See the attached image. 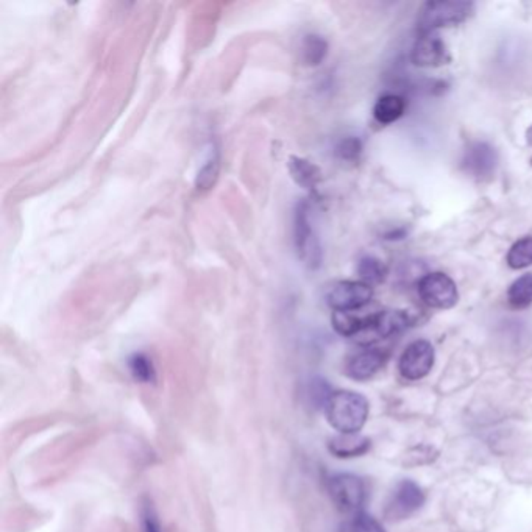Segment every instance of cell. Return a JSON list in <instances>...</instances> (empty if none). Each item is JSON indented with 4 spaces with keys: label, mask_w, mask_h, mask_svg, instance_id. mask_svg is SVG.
Returning a JSON list of instances; mask_svg holds the SVG:
<instances>
[{
    "label": "cell",
    "mask_w": 532,
    "mask_h": 532,
    "mask_svg": "<svg viewBox=\"0 0 532 532\" xmlns=\"http://www.w3.org/2000/svg\"><path fill=\"white\" fill-rule=\"evenodd\" d=\"M361 153H363V142H361L359 138H355V136L345 138L336 147V155L342 161H350V163L357 161L359 157H361Z\"/></svg>",
    "instance_id": "7402d4cb"
},
{
    "label": "cell",
    "mask_w": 532,
    "mask_h": 532,
    "mask_svg": "<svg viewBox=\"0 0 532 532\" xmlns=\"http://www.w3.org/2000/svg\"><path fill=\"white\" fill-rule=\"evenodd\" d=\"M475 5L460 0H435L425 4L418 16V33H437L439 29L454 27L472 16Z\"/></svg>",
    "instance_id": "7a4b0ae2"
},
{
    "label": "cell",
    "mask_w": 532,
    "mask_h": 532,
    "mask_svg": "<svg viewBox=\"0 0 532 532\" xmlns=\"http://www.w3.org/2000/svg\"><path fill=\"white\" fill-rule=\"evenodd\" d=\"M405 109L406 102L403 97L397 96V94H386V96L380 97L378 102L375 103L373 116L380 124L387 125V124L399 121V117L405 115Z\"/></svg>",
    "instance_id": "9a60e30c"
},
{
    "label": "cell",
    "mask_w": 532,
    "mask_h": 532,
    "mask_svg": "<svg viewBox=\"0 0 532 532\" xmlns=\"http://www.w3.org/2000/svg\"><path fill=\"white\" fill-rule=\"evenodd\" d=\"M508 302L512 308L525 309L532 303V273L515 279L508 290Z\"/></svg>",
    "instance_id": "2e32d148"
},
{
    "label": "cell",
    "mask_w": 532,
    "mask_h": 532,
    "mask_svg": "<svg viewBox=\"0 0 532 532\" xmlns=\"http://www.w3.org/2000/svg\"><path fill=\"white\" fill-rule=\"evenodd\" d=\"M509 267L515 270L525 269L532 264V236L523 237L519 242H515L508 253Z\"/></svg>",
    "instance_id": "ffe728a7"
},
{
    "label": "cell",
    "mask_w": 532,
    "mask_h": 532,
    "mask_svg": "<svg viewBox=\"0 0 532 532\" xmlns=\"http://www.w3.org/2000/svg\"><path fill=\"white\" fill-rule=\"evenodd\" d=\"M128 369H130V373L133 375L136 382L149 384V382L157 380V372H155L153 363H151L150 357L144 355V353L132 355L128 359Z\"/></svg>",
    "instance_id": "d6986e66"
},
{
    "label": "cell",
    "mask_w": 532,
    "mask_h": 532,
    "mask_svg": "<svg viewBox=\"0 0 532 532\" xmlns=\"http://www.w3.org/2000/svg\"><path fill=\"white\" fill-rule=\"evenodd\" d=\"M328 492L334 506L344 514L363 512L365 502V485L363 479L350 473H339L328 479Z\"/></svg>",
    "instance_id": "277c9868"
},
{
    "label": "cell",
    "mask_w": 532,
    "mask_h": 532,
    "mask_svg": "<svg viewBox=\"0 0 532 532\" xmlns=\"http://www.w3.org/2000/svg\"><path fill=\"white\" fill-rule=\"evenodd\" d=\"M425 504L424 490L411 479L399 481L387 502L386 514L390 520H403Z\"/></svg>",
    "instance_id": "9c48e42d"
},
{
    "label": "cell",
    "mask_w": 532,
    "mask_h": 532,
    "mask_svg": "<svg viewBox=\"0 0 532 532\" xmlns=\"http://www.w3.org/2000/svg\"><path fill=\"white\" fill-rule=\"evenodd\" d=\"M498 155L487 142L476 141L467 147L462 158V169L478 180H487L495 174Z\"/></svg>",
    "instance_id": "30bf717a"
},
{
    "label": "cell",
    "mask_w": 532,
    "mask_h": 532,
    "mask_svg": "<svg viewBox=\"0 0 532 532\" xmlns=\"http://www.w3.org/2000/svg\"><path fill=\"white\" fill-rule=\"evenodd\" d=\"M350 532H386L382 523L373 519L372 515L365 514V512H359V514L353 517L350 523Z\"/></svg>",
    "instance_id": "603a6c76"
},
{
    "label": "cell",
    "mask_w": 532,
    "mask_h": 532,
    "mask_svg": "<svg viewBox=\"0 0 532 532\" xmlns=\"http://www.w3.org/2000/svg\"><path fill=\"white\" fill-rule=\"evenodd\" d=\"M373 289L363 281H338L327 292V302L334 311H357L369 305Z\"/></svg>",
    "instance_id": "ba28073f"
},
{
    "label": "cell",
    "mask_w": 532,
    "mask_h": 532,
    "mask_svg": "<svg viewBox=\"0 0 532 532\" xmlns=\"http://www.w3.org/2000/svg\"><path fill=\"white\" fill-rule=\"evenodd\" d=\"M527 140L528 145H529V147H532V125L531 127H529V130H528Z\"/></svg>",
    "instance_id": "d4e9b609"
},
{
    "label": "cell",
    "mask_w": 532,
    "mask_h": 532,
    "mask_svg": "<svg viewBox=\"0 0 532 532\" xmlns=\"http://www.w3.org/2000/svg\"><path fill=\"white\" fill-rule=\"evenodd\" d=\"M434 359V347L424 339L416 340L408 345L399 356V375L408 382H418L430 373Z\"/></svg>",
    "instance_id": "5b68a950"
},
{
    "label": "cell",
    "mask_w": 532,
    "mask_h": 532,
    "mask_svg": "<svg viewBox=\"0 0 532 532\" xmlns=\"http://www.w3.org/2000/svg\"><path fill=\"white\" fill-rule=\"evenodd\" d=\"M219 169H220V163H219L218 157H212L211 159H208L203 167L199 170L197 178H195V186L199 191H208L211 189L219 178Z\"/></svg>",
    "instance_id": "44dd1931"
},
{
    "label": "cell",
    "mask_w": 532,
    "mask_h": 532,
    "mask_svg": "<svg viewBox=\"0 0 532 532\" xmlns=\"http://www.w3.org/2000/svg\"><path fill=\"white\" fill-rule=\"evenodd\" d=\"M386 353L378 348H365L347 361L345 373L350 376L351 380L356 382H367L372 376H375L382 365L386 363Z\"/></svg>",
    "instance_id": "7c38bea8"
},
{
    "label": "cell",
    "mask_w": 532,
    "mask_h": 532,
    "mask_svg": "<svg viewBox=\"0 0 532 532\" xmlns=\"http://www.w3.org/2000/svg\"><path fill=\"white\" fill-rule=\"evenodd\" d=\"M287 167L294 182L302 188L314 189L322 180L321 169L305 158L290 157Z\"/></svg>",
    "instance_id": "5bb4252c"
},
{
    "label": "cell",
    "mask_w": 532,
    "mask_h": 532,
    "mask_svg": "<svg viewBox=\"0 0 532 532\" xmlns=\"http://www.w3.org/2000/svg\"><path fill=\"white\" fill-rule=\"evenodd\" d=\"M141 525H142V532H163L158 520L157 511L151 506V502H147L142 504Z\"/></svg>",
    "instance_id": "cb8c5ba5"
},
{
    "label": "cell",
    "mask_w": 532,
    "mask_h": 532,
    "mask_svg": "<svg viewBox=\"0 0 532 532\" xmlns=\"http://www.w3.org/2000/svg\"><path fill=\"white\" fill-rule=\"evenodd\" d=\"M325 416L339 434H359L369 417V401L361 393L339 390L328 399Z\"/></svg>",
    "instance_id": "6da1fadb"
},
{
    "label": "cell",
    "mask_w": 532,
    "mask_h": 532,
    "mask_svg": "<svg viewBox=\"0 0 532 532\" xmlns=\"http://www.w3.org/2000/svg\"><path fill=\"white\" fill-rule=\"evenodd\" d=\"M411 60L418 67H439L447 64L450 54L439 33H420L412 47Z\"/></svg>",
    "instance_id": "8fae6325"
},
{
    "label": "cell",
    "mask_w": 532,
    "mask_h": 532,
    "mask_svg": "<svg viewBox=\"0 0 532 532\" xmlns=\"http://www.w3.org/2000/svg\"><path fill=\"white\" fill-rule=\"evenodd\" d=\"M418 296L428 306L435 309L453 308L459 298L453 279L441 272L428 273L420 279Z\"/></svg>",
    "instance_id": "52a82bcc"
},
{
    "label": "cell",
    "mask_w": 532,
    "mask_h": 532,
    "mask_svg": "<svg viewBox=\"0 0 532 532\" xmlns=\"http://www.w3.org/2000/svg\"><path fill=\"white\" fill-rule=\"evenodd\" d=\"M409 325V317L405 311H382L365 315L363 331L357 334L361 344H372L380 339L392 338L401 333Z\"/></svg>",
    "instance_id": "8992f818"
},
{
    "label": "cell",
    "mask_w": 532,
    "mask_h": 532,
    "mask_svg": "<svg viewBox=\"0 0 532 532\" xmlns=\"http://www.w3.org/2000/svg\"><path fill=\"white\" fill-rule=\"evenodd\" d=\"M294 244L298 260L308 269H319L322 264V247L314 227L311 224L308 203H298L294 214Z\"/></svg>",
    "instance_id": "3957f363"
},
{
    "label": "cell",
    "mask_w": 532,
    "mask_h": 532,
    "mask_svg": "<svg viewBox=\"0 0 532 532\" xmlns=\"http://www.w3.org/2000/svg\"><path fill=\"white\" fill-rule=\"evenodd\" d=\"M357 273L365 285H380L387 277V269L382 261L373 256H365L357 264Z\"/></svg>",
    "instance_id": "ac0fdd59"
},
{
    "label": "cell",
    "mask_w": 532,
    "mask_h": 532,
    "mask_svg": "<svg viewBox=\"0 0 532 532\" xmlns=\"http://www.w3.org/2000/svg\"><path fill=\"white\" fill-rule=\"evenodd\" d=\"M328 450L330 453L340 459L359 458L369 451L370 439L361 434L334 435L328 442Z\"/></svg>",
    "instance_id": "4fadbf2b"
},
{
    "label": "cell",
    "mask_w": 532,
    "mask_h": 532,
    "mask_svg": "<svg viewBox=\"0 0 532 532\" xmlns=\"http://www.w3.org/2000/svg\"><path fill=\"white\" fill-rule=\"evenodd\" d=\"M328 54V43L319 35H308L303 39L302 58L308 66H319Z\"/></svg>",
    "instance_id": "e0dca14e"
}]
</instances>
